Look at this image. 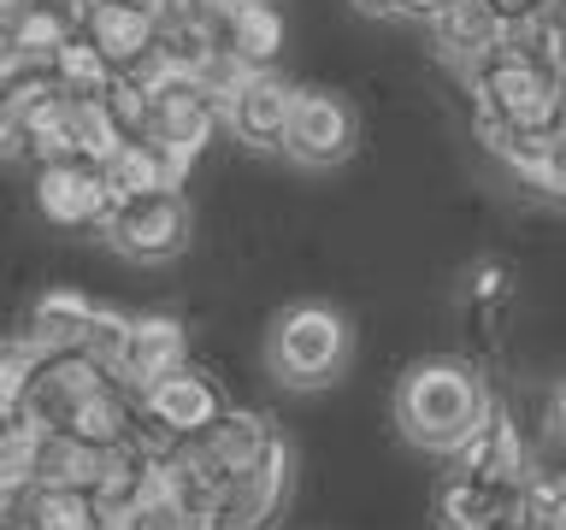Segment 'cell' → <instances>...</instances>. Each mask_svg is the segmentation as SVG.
Returning <instances> with one entry per match:
<instances>
[{
  "label": "cell",
  "mask_w": 566,
  "mask_h": 530,
  "mask_svg": "<svg viewBox=\"0 0 566 530\" xmlns=\"http://www.w3.org/2000/svg\"><path fill=\"white\" fill-rule=\"evenodd\" d=\"M490 7L502 12V24H525V18H548L560 0H490Z\"/></svg>",
  "instance_id": "5bb4252c"
},
{
  "label": "cell",
  "mask_w": 566,
  "mask_h": 530,
  "mask_svg": "<svg viewBox=\"0 0 566 530\" xmlns=\"http://www.w3.org/2000/svg\"><path fill=\"white\" fill-rule=\"evenodd\" d=\"M101 242L130 265H166L195 242V206L184 189H148V194H124L106 219Z\"/></svg>",
  "instance_id": "3957f363"
},
{
  "label": "cell",
  "mask_w": 566,
  "mask_h": 530,
  "mask_svg": "<svg viewBox=\"0 0 566 530\" xmlns=\"http://www.w3.org/2000/svg\"><path fill=\"white\" fill-rule=\"evenodd\" d=\"M118 194L106 183V166L95 159H53L35 166V212L60 230H106Z\"/></svg>",
  "instance_id": "52a82bcc"
},
{
  "label": "cell",
  "mask_w": 566,
  "mask_h": 530,
  "mask_svg": "<svg viewBox=\"0 0 566 530\" xmlns=\"http://www.w3.org/2000/svg\"><path fill=\"white\" fill-rule=\"evenodd\" d=\"M154 118H148V141H159L177 166H195L224 130V100L212 95L201 77H159L154 88Z\"/></svg>",
  "instance_id": "277c9868"
},
{
  "label": "cell",
  "mask_w": 566,
  "mask_h": 530,
  "mask_svg": "<svg viewBox=\"0 0 566 530\" xmlns=\"http://www.w3.org/2000/svg\"><path fill=\"white\" fill-rule=\"evenodd\" d=\"M290 495V448L272 442L254 466H242L230 484L212 495V507L201 512V530H272Z\"/></svg>",
  "instance_id": "8992f818"
},
{
  "label": "cell",
  "mask_w": 566,
  "mask_h": 530,
  "mask_svg": "<svg viewBox=\"0 0 566 530\" xmlns=\"http://www.w3.org/2000/svg\"><path fill=\"white\" fill-rule=\"evenodd\" d=\"M65 7L77 12V7H95V0H65ZM136 7H154V12H159V0H136Z\"/></svg>",
  "instance_id": "e0dca14e"
},
{
  "label": "cell",
  "mask_w": 566,
  "mask_h": 530,
  "mask_svg": "<svg viewBox=\"0 0 566 530\" xmlns=\"http://www.w3.org/2000/svg\"><path fill=\"white\" fill-rule=\"evenodd\" d=\"M24 524H35V530H101V524H106V507H101L95 489H77V484H35V489H30Z\"/></svg>",
  "instance_id": "4fadbf2b"
},
{
  "label": "cell",
  "mask_w": 566,
  "mask_h": 530,
  "mask_svg": "<svg viewBox=\"0 0 566 530\" xmlns=\"http://www.w3.org/2000/svg\"><path fill=\"white\" fill-rule=\"evenodd\" d=\"M189 365V336L177 318H130V336H124V353L113 365V378L142 401L148 389L166 378V371Z\"/></svg>",
  "instance_id": "30bf717a"
},
{
  "label": "cell",
  "mask_w": 566,
  "mask_h": 530,
  "mask_svg": "<svg viewBox=\"0 0 566 530\" xmlns=\"http://www.w3.org/2000/svg\"><path fill=\"white\" fill-rule=\"evenodd\" d=\"M354 148H360V113L348 106V95H336L325 83H301L283 153H290L301 171H336L354 159Z\"/></svg>",
  "instance_id": "5b68a950"
},
{
  "label": "cell",
  "mask_w": 566,
  "mask_h": 530,
  "mask_svg": "<svg viewBox=\"0 0 566 530\" xmlns=\"http://www.w3.org/2000/svg\"><path fill=\"white\" fill-rule=\"evenodd\" d=\"M502 30L507 24H502V12H495L490 0H449V7L431 18V42H437V53L460 71V77L502 42Z\"/></svg>",
  "instance_id": "8fae6325"
},
{
  "label": "cell",
  "mask_w": 566,
  "mask_h": 530,
  "mask_svg": "<svg viewBox=\"0 0 566 530\" xmlns=\"http://www.w3.org/2000/svg\"><path fill=\"white\" fill-rule=\"evenodd\" d=\"M142 413H148V424L166 442H184V436H201L212 418L230 413V406H224L219 383H212L201 365H177L142 395Z\"/></svg>",
  "instance_id": "9c48e42d"
},
{
  "label": "cell",
  "mask_w": 566,
  "mask_h": 530,
  "mask_svg": "<svg viewBox=\"0 0 566 530\" xmlns=\"http://www.w3.org/2000/svg\"><path fill=\"white\" fill-rule=\"evenodd\" d=\"M442 7H449V0H401V18H424V24H431Z\"/></svg>",
  "instance_id": "9a60e30c"
},
{
  "label": "cell",
  "mask_w": 566,
  "mask_h": 530,
  "mask_svg": "<svg viewBox=\"0 0 566 530\" xmlns=\"http://www.w3.org/2000/svg\"><path fill=\"white\" fill-rule=\"evenodd\" d=\"M295 100H301V83H290L283 71H248V83L224 100V130L242 141V148H277L283 153V136H290V118H295Z\"/></svg>",
  "instance_id": "ba28073f"
},
{
  "label": "cell",
  "mask_w": 566,
  "mask_h": 530,
  "mask_svg": "<svg viewBox=\"0 0 566 530\" xmlns=\"http://www.w3.org/2000/svg\"><path fill=\"white\" fill-rule=\"evenodd\" d=\"M495 418L484 378L460 360H419L396 383V424L419 454H460Z\"/></svg>",
  "instance_id": "6da1fadb"
},
{
  "label": "cell",
  "mask_w": 566,
  "mask_h": 530,
  "mask_svg": "<svg viewBox=\"0 0 566 530\" xmlns=\"http://www.w3.org/2000/svg\"><path fill=\"white\" fill-rule=\"evenodd\" d=\"M101 530H142V519H136V512H106Z\"/></svg>",
  "instance_id": "2e32d148"
},
{
  "label": "cell",
  "mask_w": 566,
  "mask_h": 530,
  "mask_svg": "<svg viewBox=\"0 0 566 530\" xmlns=\"http://www.w3.org/2000/svg\"><path fill=\"white\" fill-rule=\"evenodd\" d=\"M95 300H88L83 289H48L42 300L30 307V336L42 342L48 353H71V348H83V336H88V325H95Z\"/></svg>",
  "instance_id": "7c38bea8"
},
{
  "label": "cell",
  "mask_w": 566,
  "mask_h": 530,
  "mask_svg": "<svg viewBox=\"0 0 566 530\" xmlns=\"http://www.w3.org/2000/svg\"><path fill=\"white\" fill-rule=\"evenodd\" d=\"M348 342H354V330L343 312L318 307V300H301V307L277 312L272 342H265V365L290 389H318L348 365Z\"/></svg>",
  "instance_id": "7a4b0ae2"
},
{
  "label": "cell",
  "mask_w": 566,
  "mask_h": 530,
  "mask_svg": "<svg viewBox=\"0 0 566 530\" xmlns=\"http://www.w3.org/2000/svg\"><path fill=\"white\" fill-rule=\"evenodd\" d=\"M12 530H35V524H24V519H18V524H12Z\"/></svg>",
  "instance_id": "ac0fdd59"
}]
</instances>
